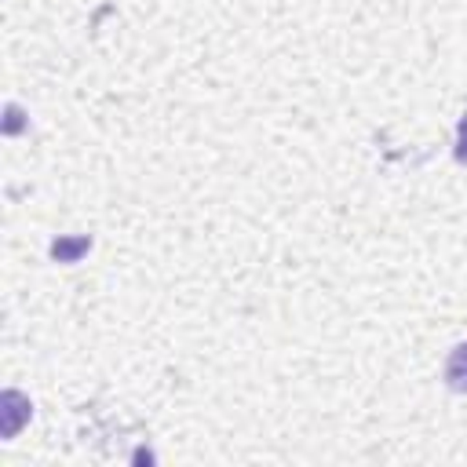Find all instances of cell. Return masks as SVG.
<instances>
[{
  "instance_id": "cell-1",
  "label": "cell",
  "mask_w": 467,
  "mask_h": 467,
  "mask_svg": "<svg viewBox=\"0 0 467 467\" xmlns=\"http://www.w3.org/2000/svg\"><path fill=\"white\" fill-rule=\"evenodd\" d=\"M445 379H449V387H452V390H467V343H460V347L449 354Z\"/></svg>"
},
{
  "instance_id": "cell-3",
  "label": "cell",
  "mask_w": 467,
  "mask_h": 467,
  "mask_svg": "<svg viewBox=\"0 0 467 467\" xmlns=\"http://www.w3.org/2000/svg\"><path fill=\"white\" fill-rule=\"evenodd\" d=\"M80 248H88V237H80L77 244H55V255H73V252H80Z\"/></svg>"
},
{
  "instance_id": "cell-2",
  "label": "cell",
  "mask_w": 467,
  "mask_h": 467,
  "mask_svg": "<svg viewBox=\"0 0 467 467\" xmlns=\"http://www.w3.org/2000/svg\"><path fill=\"white\" fill-rule=\"evenodd\" d=\"M456 161L467 164V113L460 117V128H456Z\"/></svg>"
}]
</instances>
